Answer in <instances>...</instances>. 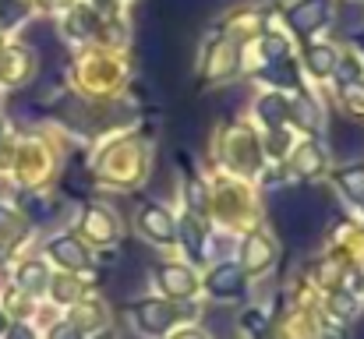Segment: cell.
Instances as JSON below:
<instances>
[{
	"label": "cell",
	"instance_id": "obj_1",
	"mask_svg": "<svg viewBox=\"0 0 364 339\" xmlns=\"http://www.w3.org/2000/svg\"><path fill=\"white\" fill-rule=\"evenodd\" d=\"M326 18H329V0H301L290 11V25L297 32H315V28H322Z\"/></svg>",
	"mask_w": 364,
	"mask_h": 339
},
{
	"label": "cell",
	"instance_id": "obj_2",
	"mask_svg": "<svg viewBox=\"0 0 364 339\" xmlns=\"http://www.w3.org/2000/svg\"><path fill=\"white\" fill-rule=\"evenodd\" d=\"M333 152L350 159V156H361L364 152V131L358 124H336L333 127Z\"/></svg>",
	"mask_w": 364,
	"mask_h": 339
},
{
	"label": "cell",
	"instance_id": "obj_3",
	"mask_svg": "<svg viewBox=\"0 0 364 339\" xmlns=\"http://www.w3.org/2000/svg\"><path fill=\"white\" fill-rule=\"evenodd\" d=\"M241 286H244V272L237 265H220V269L209 272V290L216 297H234V294H241Z\"/></svg>",
	"mask_w": 364,
	"mask_h": 339
},
{
	"label": "cell",
	"instance_id": "obj_4",
	"mask_svg": "<svg viewBox=\"0 0 364 339\" xmlns=\"http://www.w3.org/2000/svg\"><path fill=\"white\" fill-rule=\"evenodd\" d=\"M138 325L145 329V333H163L173 318H177V311L170 308V304H156V301H149V304H141L138 311Z\"/></svg>",
	"mask_w": 364,
	"mask_h": 339
},
{
	"label": "cell",
	"instance_id": "obj_5",
	"mask_svg": "<svg viewBox=\"0 0 364 339\" xmlns=\"http://www.w3.org/2000/svg\"><path fill=\"white\" fill-rule=\"evenodd\" d=\"M141 230H145L152 240H170V237H173L170 216H166L163 209H156V205H145V209H141Z\"/></svg>",
	"mask_w": 364,
	"mask_h": 339
},
{
	"label": "cell",
	"instance_id": "obj_6",
	"mask_svg": "<svg viewBox=\"0 0 364 339\" xmlns=\"http://www.w3.org/2000/svg\"><path fill=\"white\" fill-rule=\"evenodd\" d=\"M159 283H163L170 294H177V297H184V294L195 290V276H191L188 269H181V265H163V269H159Z\"/></svg>",
	"mask_w": 364,
	"mask_h": 339
},
{
	"label": "cell",
	"instance_id": "obj_7",
	"mask_svg": "<svg viewBox=\"0 0 364 339\" xmlns=\"http://www.w3.org/2000/svg\"><path fill=\"white\" fill-rule=\"evenodd\" d=\"M50 254H57V262L68 265V269H82V265H85V251H82V244L71 240V237H57V240L50 244Z\"/></svg>",
	"mask_w": 364,
	"mask_h": 339
},
{
	"label": "cell",
	"instance_id": "obj_8",
	"mask_svg": "<svg viewBox=\"0 0 364 339\" xmlns=\"http://www.w3.org/2000/svg\"><path fill=\"white\" fill-rule=\"evenodd\" d=\"M265 262H269V240L255 233V237L247 240V247H244V265H247V269H262Z\"/></svg>",
	"mask_w": 364,
	"mask_h": 339
},
{
	"label": "cell",
	"instance_id": "obj_9",
	"mask_svg": "<svg viewBox=\"0 0 364 339\" xmlns=\"http://www.w3.org/2000/svg\"><path fill=\"white\" fill-rule=\"evenodd\" d=\"M18 283H21L25 290H43V286H46V265H43V262H28V265H21Z\"/></svg>",
	"mask_w": 364,
	"mask_h": 339
},
{
	"label": "cell",
	"instance_id": "obj_10",
	"mask_svg": "<svg viewBox=\"0 0 364 339\" xmlns=\"http://www.w3.org/2000/svg\"><path fill=\"white\" fill-rule=\"evenodd\" d=\"M85 223H89V233H92V237H103V240H107V237H114V230H117L114 220H110L107 212H100V209H89Z\"/></svg>",
	"mask_w": 364,
	"mask_h": 339
},
{
	"label": "cell",
	"instance_id": "obj_11",
	"mask_svg": "<svg viewBox=\"0 0 364 339\" xmlns=\"http://www.w3.org/2000/svg\"><path fill=\"white\" fill-rule=\"evenodd\" d=\"M340 184H343V191H347L350 198H361V202H364V170H361V166L343 170V173H340Z\"/></svg>",
	"mask_w": 364,
	"mask_h": 339
},
{
	"label": "cell",
	"instance_id": "obj_12",
	"mask_svg": "<svg viewBox=\"0 0 364 339\" xmlns=\"http://www.w3.org/2000/svg\"><path fill=\"white\" fill-rule=\"evenodd\" d=\"M308 57H311L308 64H311V68H315L318 75H326V71H333V64H336V53H333L329 46H315V50H311Z\"/></svg>",
	"mask_w": 364,
	"mask_h": 339
},
{
	"label": "cell",
	"instance_id": "obj_13",
	"mask_svg": "<svg viewBox=\"0 0 364 339\" xmlns=\"http://www.w3.org/2000/svg\"><path fill=\"white\" fill-rule=\"evenodd\" d=\"M258 110H262V120H265V124H272V127H276V124L283 120V110H287V107H283V99H276V96H272V99H262V103H258Z\"/></svg>",
	"mask_w": 364,
	"mask_h": 339
},
{
	"label": "cell",
	"instance_id": "obj_14",
	"mask_svg": "<svg viewBox=\"0 0 364 339\" xmlns=\"http://www.w3.org/2000/svg\"><path fill=\"white\" fill-rule=\"evenodd\" d=\"M181 237H184V247H188L195 258H202V237H198V226H195V223H184Z\"/></svg>",
	"mask_w": 364,
	"mask_h": 339
},
{
	"label": "cell",
	"instance_id": "obj_15",
	"mask_svg": "<svg viewBox=\"0 0 364 339\" xmlns=\"http://www.w3.org/2000/svg\"><path fill=\"white\" fill-rule=\"evenodd\" d=\"M294 117H297V120H301L304 127H318V113H315V107H311L308 99L294 107Z\"/></svg>",
	"mask_w": 364,
	"mask_h": 339
},
{
	"label": "cell",
	"instance_id": "obj_16",
	"mask_svg": "<svg viewBox=\"0 0 364 339\" xmlns=\"http://www.w3.org/2000/svg\"><path fill=\"white\" fill-rule=\"evenodd\" d=\"M209 329L220 333V336H230V333H234V322H230L227 315H209Z\"/></svg>",
	"mask_w": 364,
	"mask_h": 339
},
{
	"label": "cell",
	"instance_id": "obj_17",
	"mask_svg": "<svg viewBox=\"0 0 364 339\" xmlns=\"http://www.w3.org/2000/svg\"><path fill=\"white\" fill-rule=\"evenodd\" d=\"M0 14H4V21L11 25L14 18H21V14H25V7H21V4H14V0H0Z\"/></svg>",
	"mask_w": 364,
	"mask_h": 339
},
{
	"label": "cell",
	"instance_id": "obj_18",
	"mask_svg": "<svg viewBox=\"0 0 364 339\" xmlns=\"http://www.w3.org/2000/svg\"><path fill=\"white\" fill-rule=\"evenodd\" d=\"M53 339H82V333H78V325H57Z\"/></svg>",
	"mask_w": 364,
	"mask_h": 339
},
{
	"label": "cell",
	"instance_id": "obj_19",
	"mask_svg": "<svg viewBox=\"0 0 364 339\" xmlns=\"http://www.w3.org/2000/svg\"><path fill=\"white\" fill-rule=\"evenodd\" d=\"M333 301H336V308H340V315H354V301H350L347 294H336Z\"/></svg>",
	"mask_w": 364,
	"mask_h": 339
},
{
	"label": "cell",
	"instance_id": "obj_20",
	"mask_svg": "<svg viewBox=\"0 0 364 339\" xmlns=\"http://www.w3.org/2000/svg\"><path fill=\"white\" fill-rule=\"evenodd\" d=\"M7 339H32V333H28L25 325H18V329H11V336Z\"/></svg>",
	"mask_w": 364,
	"mask_h": 339
},
{
	"label": "cell",
	"instance_id": "obj_21",
	"mask_svg": "<svg viewBox=\"0 0 364 339\" xmlns=\"http://www.w3.org/2000/svg\"><path fill=\"white\" fill-rule=\"evenodd\" d=\"M177 339H202V336H195V333H184V336H177Z\"/></svg>",
	"mask_w": 364,
	"mask_h": 339
}]
</instances>
